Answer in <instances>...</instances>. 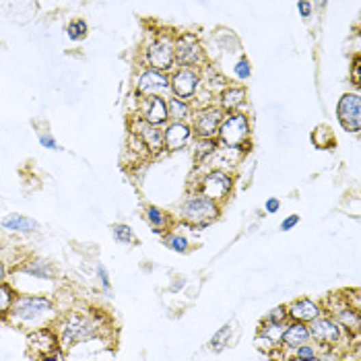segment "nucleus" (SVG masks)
<instances>
[{"instance_id": "obj_4", "label": "nucleus", "mask_w": 361, "mask_h": 361, "mask_svg": "<svg viewBox=\"0 0 361 361\" xmlns=\"http://www.w3.org/2000/svg\"><path fill=\"white\" fill-rule=\"evenodd\" d=\"M219 215H221V204L196 190H190L188 196L178 206V217L192 229L209 227Z\"/></svg>"}, {"instance_id": "obj_2", "label": "nucleus", "mask_w": 361, "mask_h": 361, "mask_svg": "<svg viewBox=\"0 0 361 361\" xmlns=\"http://www.w3.org/2000/svg\"><path fill=\"white\" fill-rule=\"evenodd\" d=\"M54 302L48 295H17L7 318L13 324L29 326L36 330L46 326L54 318Z\"/></svg>"}, {"instance_id": "obj_34", "label": "nucleus", "mask_w": 361, "mask_h": 361, "mask_svg": "<svg viewBox=\"0 0 361 361\" xmlns=\"http://www.w3.org/2000/svg\"><path fill=\"white\" fill-rule=\"evenodd\" d=\"M263 322H265V324H287V322H289L287 306H277V308H273V310L265 316Z\"/></svg>"}, {"instance_id": "obj_44", "label": "nucleus", "mask_w": 361, "mask_h": 361, "mask_svg": "<svg viewBox=\"0 0 361 361\" xmlns=\"http://www.w3.org/2000/svg\"><path fill=\"white\" fill-rule=\"evenodd\" d=\"M40 361H62V357H60V351H58V353H52V355L42 357Z\"/></svg>"}, {"instance_id": "obj_38", "label": "nucleus", "mask_w": 361, "mask_h": 361, "mask_svg": "<svg viewBox=\"0 0 361 361\" xmlns=\"http://www.w3.org/2000/svg\"><path fill=\"white\" fill-rule=\"evenodd\" d=\"M297 13H299L302 19L308 21L314 15V5L310 3V0H299V3H297Z\"/></svg>"}, {"instance_id": "obj_35", "label": "nucleus", "mask_w": 361, "mask_h": 361, "mask_svg": "<svg viewBox=\"0 0 361 361\" xmlns=\"http://www.w3.org/2000/svg\"><path fill=\"white\" fill-rule=\"evenodd\" d=\"M293 353V361H314L316 357H318V349H316V345H302V347H297V349H293L291 351Z\"/></svg>"}, {"instance_id": "obj_3", "label": "nucleus", "mask_w": 361, "mask_h": 361, "mask_svg": "<svg viewBox=\"0 0 361 361\" xmlns=\"http://www.w3.org/2000/svg\"><path fill=\"white\" fill-rule=\"evenodd\" d=\"M250 137H252V122L246 111H231L225 113L217 133V143L227 149L250 151Z\"/></svg>"}, {"instance_id": "obj_32", "label": "nucleus", "mask_w": 361, "mask_h": 361, "mask_svg": "<svg viewBox=\"0 0 361 361\" xmlns=\"http://www.w3.org/2000/svg\"><path fill=\"white\" fill-rule=\"evenodd\" d=\"M233 77H235L239 83L250 81V77H252V64H250L248 56H239V58L235 60V64H233Z\"/></svg>"}, {"instance_id": "obj_14", "label": "nucleus", "mask_w": 361, "mask_h": 361, "mask_svg": "<svg viewBox=\"0 0 361 361\" xmlns=\"http://www.w3.org/2000/svg\"><path fill=\"white\" fill-rule=\"evenodd\" d=\"M27 349L38 359H42L46 355H52V353H58L60 345H58L56 330L50 328V326H42V328L29 330V334H27Z\"/></svg>"}, {"instance_id": "obj_17", "label": "nucleus", "mask_w": 361, "mask_h": 361, "mask_svg": "<svg viewBox=\"0 0 361 361\" xmlns=\"http://www.w3.org/2000/svg\"><path fill=\"white\" fill-rule=\"evenodd\" d=\"M322 308L318 302L310 299V297H302V299H293L289 306H287V316H289V322H304V324H310L312 320H316L318 316H322Z\"/></svg>"}, {"instance_id": "obj_37", "label": "nucleus", "mask_w": 361, "mask_h": 361, "mask_svg": "<svg viewBox=\"0 0 361 361\" xmlns=\"http://www.w3.org/2000/svg\"><path fill=\"white\" fill-rule=\"evenodd\" d=\"M40 145L44 149H50V151H62L60 143L50 135V133H40Z\"/></svg>"}, {"instance_id": "obj_15", "label": "nucleus", "mask_w": 361, "mask_h": 361, "mask_svg": "<svg viewBox=\"0 0 361 361\" xmlns=\"http://www.w3.org/2000/svg\"><path fill=\"white\" fill-rule=\"evenodd\" d=\"M192 141H194V135H192L190 122H168L163 126V151L168 153L182 151L190 147Z\"/></svg>"}, {"instance_id": "obj_18", "label": "nucleus", "mask_w": 361, "mask_h": 361, "mask_svg": "<svg viewBox=\"0 0 361 361\" xmlns=\"http://www.w3.org/2000/svg\"><path fill=\"white\" fill-rule=\"evenodd\" d=\"M131 133H135L143 141V145L147 147L149 155H157V153L163 151V129L149 126V124L141 122V120L137 118L135 120V131H131Z\"/></svg>"}, {"instance_id": "obj_19", "label": "nucleus", "mask_w": 361, "mask_h": 361, "mask_svg": "<svg viewBox=\"0 0 361 361\" xmlns=\"http://www.w3.org/2000/svg\"><path fill=\"white\" fill-rule=\"evenodd\" d=\"M310 340H312V338H310V328H308V324H304V322H287L279 347H283V349H287V351H293V349H297V347H302V345H308Z\"/></svg>"}, {"instance_id": "obj_13", "label": "nucleus", "mask_w": 361, "mask_h": 361, "mask_svg": "<svg viewBox=\"0 0 361 361\" xmlns=\"http://www.w3.org/2000/svg\"><path fill=\"white\" fill-rule=\"evenodd\" d=\"M308 328H310V338L318 343L322 349H330L338 345L340 338L345 336V330L330 316H318L308 324Z\"/></svg>"}, {"instance_id": "obj_36", "label": "nucleus", "mask_w": 361, "mask_h": 361, "mask_svg": "<svg viewBox=\"0 0 361 361\" xmlns=\"http://www.w3.org/2000/svg\"><path fill=\"white\" fill-rule=\"evenodd\" d=\"M95 271H97V279H99L103 291H105V293H111V279H109V273H107L105 265H103V263H97Z\"/></svg>"}, {"instance_id": "obj_9", "label": "nucleus", "mask_w": 361, "mask_h": 361, "mask_svg": "<svg viewBox=\"0 0 361 361\" xmlns=\"http://www.w3.org/2000/svg\"><path fill=\"white\" fill-rule=\"evenodd\" d=\"M223 116L225 113L215 103H209V105H202V107L194 109V113L190 118V126H192L194 139H217Z\"/></svg>"}, {"instance_id": "obj_40", "label": "nucleus", "mask_w": 361, "mask_h": 361, "mask_svg": "<svg viewBox=\"0 0 361 361\" xmlns=\"http://www.w3.org/2000/svg\"><path fill=\"white\" fill-rule=\"evenodd\" d=\"M279 211H281V200L277 196H271V198L265 200V213L273 215V213H279Z\"/></svg>"}, {"instance_id": "obj_7", "label": "nucleus", "mask_w": 361, "mask_h": 361, "mask_svg": "<svg viewBox=\"0 0 361 361\" xmlns=\"http://www.w3.org/2000/svg\"><path fill=\"white\" fill-rule=\"evenodd\" d=\"M192 190H196V192L204 194L206 198L223 204L229 198L231 190H233V176H231V172H223V170L211 168L198 178V182H196V186Z\"/></svg>"}, {"instance_id": "obj_12", "label": "nucleus", "mask_w": 361, "mask_h": 361, "mask_svg": "<svg viewBox=\"0 0 361 361\" xmlns=\"http://www.w3.org/2000/svg\"><path fill=\"white\" fill-rule=\"evenodd\" d=\"M137 118L149 126L163 129L170 122L168 116V97H139Z\"/></svg>"}, {"instance_id": "obj_31", "label": "nucleus", "mask_w": 361, "mask_h": 361, "mask_svg": "<svg viewBox=\"0 0 361 361\" xmlns=\"http://www.w3.org/2000/svg\"><path fill=\"white\" fill-rule=\"evenodd\" d=\"M310 139L318 149H332V145H334V139H332V133L328 126H318Z\"/></svg>"}, {"instance_id": "obj_29", "label": "nucleus", "mask_w": 361, "mask_h": 361, "mask_svg": "<svg viewBox=\"0 0 361 361\" xmlns=\"http://www.w3.org/2000/svg\"><path fill=\"white\" fill-rule=\"evenodd\" d=\"M15 289L9 283H0V318H7L9 310L15 302Z\"/></svg>"}, {"instance_id": "obj_20", "label": "nucleus", "mask_w": 361, "mask_h": 361, "mask_svg": "<svg viewBox=\"0 0 361 361\" xmlns=\"http://www.w3.org/2000/svg\"><path fill=\"white\" fill-rule=\"evenodd\" d=\"M0 227L11 233H34L40 229V223L31 217H25L21 213H9L0 219Z\"/></svg>"}, {"instance_id": "obj_25", "label": "nucleus", "mask_w": 361, "mask_h": 361, "mask_svg": "<svg viewBox=\"0 0 361 361\" xmlns=\"http://www.w3.org/2000/svg\"><path fill=\"white\" fill-rule=\"evenodd\" d=\"M194 113V107L190 101H182L178 97H168V116L170 122H190V118Z\"/></svg>"}, {"instance_id": "obj_10", "label": "nucleus", "mask_w": 361, "mask_h": 361, "mask_svg": "<svg viewBox=\"0 0 361 361\" xmlns=\"http://www.w3.org/2000/svg\"><path fill=\"white\" fill-rule=\"evenodd\" d=\"M336 118H338V124L347 133L357 135L361 131V95H359V91H347L338 97Z\"/></svg>"}, {"instance_id": "obj_42", "label": "nucleus", "mask_w": 361, "mask_h": 361, "mask_svg": "<svg viewBox=\"0 0 361 361\" xmlns=\"http://www.w3.org/2000/svg\"><path fill=\"white\" fill-rule=\"evenodd\" d=\"M254 345H256L260 351H265V353H269L271 349H275V345H273V343H271V340H269L265 334H260V332L256 334V338H254Z\"/></svg>"}, {"instance_id": "obj_45", "label": "nucleus", "mask_w": 361, "mask_h": 361, "mask_svg": "<svg viewBox=\"0 0 361 361\" xmlns=\"http://www.w3.org/2000/svg\"><path fill=\"white\" fill-rule=\"evenodd\" d=\"M0 283H7V267L3 260H0Z\"/></svg>"}, {"instance_id": "obj_6", "label": "nucleus", "mask_w": 361, "mask_h": 361, "mask_svg": "<svg viewBox=\"0 0 361 361\" xmlns=\"http://www.w3.org/2000/svg\"><path fill=\"white\" fill-rule=\"evenodd\" d=\"M174 62L176 68H198V70L204 64H209L204 48L196 34L182 31L174 36Z\"/></svg>"}, {"instance_id": "obj_5", "label": "nucleus", "mask_w": 361, "mask_h": 361, "mask_svg": "<svg viewBox=\"0 0 361 361\" xmlns=\"http://www.w3.org/2000/svg\"><path fill=\"white\" fill-rule=\"evenodd\" d=\"M143 64L145 68L161 70V72H172L176 68L174 62V36L159 31L155 38L147 40L143 46Z\"/></svg>"}, {"instance_id": "obj_22", "label": "nucleus", "mask_w": 361, "mask_h": 361, "mask_svg": "<svg viewBox=\"0 0 361 361\" xmlns=\"http://www.w3.org/2000/svg\"><path fill=\"white\" fill-rule=\"evenodd\" d=\"M145 219L147 223L153 227V233L155 235H163L170 227H172V217L168 211H163L161 206L157 204H147L145 206Z\"/></svg>"}, {"instance_id": "obj_11", "label": "nucleus", "mask_w": 361, "mask_h": 361, "mask_svg": "<svg viewBox=\"0 0 361 361\" xmlns=\"http://www.w3.org/2000/svg\"><path fill=\"white\" fill-rule=\"evenodd\" d=\"M137 97H165L170 95V75L153 68H143L135 83Z\"/></svg>"}, {"instance_id": "obj_24", "label": "nucleus", "mask_w": 361, "mask_h": 361, "mask_svg": "<svg viewBox=\"0 0 361 361\" xmlns=\"http://www.w3.org/2000/svg\"><path fill=\"white\" fill-rule=\"evenodd\" d=\"M345 332H349V330H353V332H357L359 330V326H361V318H359V312H355V310H351L347 304H345V299H343V306L340 308H334L332 310V316H330Z\"/></svg>"}, {"instance_id": "obj_21", "label": "nucleus", "mask_w": 361, "mask_h": 361, "mask_svg": "<svg viewBox=\"0 0 361 361\" xmlns=\"http://www.w3.org/2000/svg\"><path fill=\"white\" fill-rule=\"evenodd\" d=\"M19 273H23L27 277H34V279H40V281H52L54 275H56L52 263H48L44 258H29V260H25L19 267Z\"/></svg>"}, {"instance_id": "obj_8", "label": "nucleus", "mask_w": 361, "mask_h": 361, "mask_svg": "<svg viewBox=\"0 0 361 361\" xmlns=\"http://www.w3.org/2000/svg\"><path fill=\"white\" fill-rule=\"evenodd\" d=\"M202 89V77L198 68H174L170 72V95L182 101L196 99Z\"/></svg>"}, {"instance_id": "obj_26", "label": "nucleus", "mask_w": 361, "mask_h": 361, "mask_svg": "<svg viewBox=\"0 0 361 361\" xmlns=\"http://www.w3.org/2000/svg\"><path fill=\"white\" fill-rule=\"evenodd\" d=\"M163 246L176 254H186L190 250V242L188 237L182 235V233H176V231H165L163 233Z\"/></svg>"}, {"instance_id": "obj_46", "label": "nucleus", "mask_w": 361, "mask_h": 361, "mask_svg": "<svg viewBox=\"0 0 361 361\" xmlns=\"http://www.w3.org/2000/svg\"><path fill=\"white\" fill-rule=\"evenodd\" d=\"M336 361H353V359H349V357H343V359H336Z\"/></svg>"}, {"instance_id": "obj_23", "label": "nucleus", "mask_w": 361, "mask_h": 361, "mask_svg": "<svg viewBox=\"0 0 361 361\" xmlns=\"http://www.w3.org/2000/svg\"><path fill=\"white\" fill-rule=\"evenodd\" d=\"M219 149V143L217 139H194L190 143V151H192V159H194V165H204L213 155L215 151Z\"/></svg>"}, {"instance_id": "obj_1", "label": "nucleus", "mask_w": 361, "mask_h": 361, "mask_svg": "<svg viewBox=\"0 0 361 361\" xmlns=\"http://www.w3.org/2000/svg\"><path fill=\"white\" fill-rule=\"evenodd\" d=\"M103 328V316L97 312H70L58 322V345L60 351H68L77 343L97 338Z\"/></svg>"}, {"instance_id": "obj_30", "label": "nucleus", "mask_w": 361, "mask_h": 361, "mask_svg": "<svg viewBox=\"0 0 361 361\" xmlns=\"http://www.w3.org/2000/svg\"><path fill=\"white\" fill-rule=\"evenodd\" d=\"M87 34H89V25H87L85 19H72L66 25V38L70 42H81V40L87 38Z\"/></svg>"}, {"instance_id": "obj_41", "label": "nucleus", "mask_w": 361, "mask_h": 361, "mask_svg": "<svg viewBox=\"0 0 361 361\" xmlns=\"http://www.w3.org/2000/svg\"><path fill=\"white\" fill-rule=\"evenodd\" d=\"M302 219H299V215H289V217H285L283 221H281V231H291L293 227H297V223H299Z\"/></svg>"}, {"instance_id": "obj_27", "label": "nucleus", "mask_w": 361, "mask_h": 361, "mask_svg": "<svg viewBox=\"0 0 361 361\" xmlns=\"http://www.w3.org/2000/svg\"><path fill=\"white\" fill-rule=\"evenodd\" d=\"M111 237L116 239L118 244H124V246L137 242V235H135L133 227L126 225V223H113L111 225Z\"/></svg>"}, {"instance_id": "obj_28", "label": "nucleus", "mask_w": 361, "mask_h": 361, "mask_svg": "<svg viewBox=\"0 0 361 361\" xmlns=\"http://www.w3.org/2000/svg\"><path fill=\"white\" fill-rule=\"evenodd\" d=\"M231 330H233L231 322H227L225 326H221V328L215 332V336L209 340V347H211V351H215V353H221L225 347H229V336H231Z\"/></svg>"}, {"instance_id": "obj_33", "label": "nucleus", "mask_w": 361, "mask_h": 361, "mask_svg": "<svg viewBox=\"0 0 361 361\" xmlns=\"http://www.w3.org/2000/svg\"><path fill=\"white\" fill-rule=\"evenodd\" d=\"M285 326H287V324H265V322H263L260 334H265L275 347H279V345H281V336H283V332H285Z\"/></svg>"}, {"instance_id": "obj_39", "label": "nucleus", "mask_w": 361, "mask_h": 361, "mask_svg": "<svg viewBox=\"0 0 361 361\" xmlns=\"http://www.w3.org/2000/svg\"><path fill=\"white\" fill-rule=\"evenodd\" d=\"M359 70H361V60H359V56H355V60L351 64V83H353L355 89H359V81H361Z\"/></svg>"}, {"instance_id": "obj_43", "label": "nucleus", "mask_w": 361, "mask_h": 361, "mask_svg": "<svg viewBox=\"0 0 361 361\" xmlns=\"http://www.w3.org/2000/svg\"><path fill=\"white\" fill-rule=\"evenodd\" d=\"M186 277H182V275H178V277H174L172 279V283H170V293H180L184 287H186Z\"/></svg>"}, {"instance_id": "obj_16", "label": "nucleus", "mask_w": 361, "mask_h": 361, "mask_svg": "<svg viewBox=\"0 0 361 361\" xmlns=\"http://www.w3.org/2000/svg\"><path fill=\"white\" fill-rule=\"evenodd\" d=\"M248 99V91L244 85H227L219 95H217V105L223 113L231 111H242Z\"/></svg>"}]
</instances>
